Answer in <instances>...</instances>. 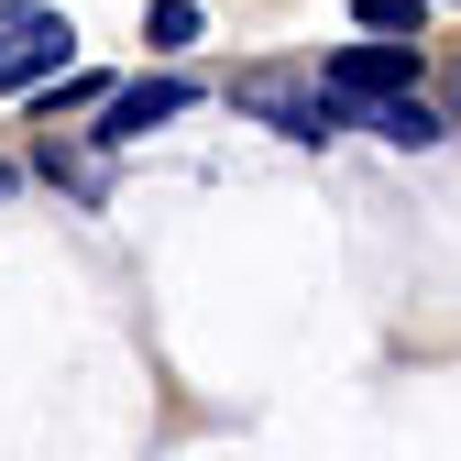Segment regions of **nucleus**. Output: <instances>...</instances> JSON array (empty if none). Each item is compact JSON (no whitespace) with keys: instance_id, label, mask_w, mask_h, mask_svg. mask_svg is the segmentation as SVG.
I'll return each instance as SVG.
<instances>
[{"instance_id":"nucleus-1","label":"nucleus","mask_w":461,"mask_h":461,"mask_svg":"<svg viewBox=\"0 0 461 461\" xmlns=\"http://www.w3.org/2000/svg\"><path fill=\"white\" fill-rule=\"evenodd\" d=\"M67 67H77V23L44 12V0H0V88H33Z\"/></svg>"},{"instance_id":"nucleus-2","label":"nucleus","mask_w":461,"mask_h":461,"mask_svg":"<svg viewBox=\"0 0 461 461\" xmlns=\"http://www.w3.org/2000/svg\"><path fill=\"white\" fill-rule=\"evenodd\" d=\"M330 110H340V122H363V99H395V88H418V44H352V55H330Z\"/></svg>"},{"instance_id":"nucleus-3","label":"nucleus","mask_w":461,"mask_h":461,"mask_svg":"<svg viewBox=\"0 0 461 461\" xmlns=\"http://www.w3.org/2000/svg\"><path fill=\"white\" fill-rule=\"evenodd\" d=\"M242 99L264 110L275 132H297V143H330V132H340V110H330L319 77H275V67H264V77H242Z\"/></svg>"},{"instance_id":"nucleus-4","label":"nucleus","mask_w":461,"mask_h":461,"mask_svg":"<svg viewBox=\"0 0 461 461\" xmlns=\"http://www.w3.org/2000/svg\"><path fill=\"white\" fill-rule=\"evenodd\" d=\"M187 77H143V88H122L110 99V122H99V143H143V132H165V122H187Z\"/></svg>"},{"instance_id":"nucleus-5","label":"nucleus","mask_w":461,"mask_h":461,"mask_svg":"<svg viewBox=\"0 0 461 461\" xmlns=\"http://www.w3.org/2000/svg\"><path fill=\"white\" fill-rule=\"evenodd\" d=\"M363 122H374L384 143H439V110H429L418 88H395V99H363Z\"/></svg>"},{"instance_id":"nucleus-6","label":"nucleus","mask_w":461,"mask_h":461,"mask_svg":"<svg viewBox=\"0 0 461 461\" xmlns=\"http://www.w3.org/2000/svg\"><path fill=\"white\" fill-rule=\"evenodd\" d=\"M352 23H363V33H395V44H407V33L429 23V0H352Z\"/></svg>"},{"instance_id":"nucleus-7","label":"nucleus","mask_w":461,"mask_h":461,"mask_svg":"<svg viewBox=\"0 0 461 461\" xmlns=\"http://www.w3.org/2000/svg\"><path fill=\"white\" fill-rule=\"evenodd\" d=\"M143 33H154V55L198 44V0H154V12H143Z\"/></svg>"},{"instance_id":"nucleus-8","label":"nucleus","mask_w":461,"mask_h":461,"mask_svg":"<svg viewBox=\"0 0 461 461\" xmlns=\"http://www.w3.org/2000/svg\"><path fill=\"white\" fill-rule=\"evenodd\" d=\"M0 198H12V165H0Z\"/></svg>"},{"instance_id":"nucleus-9","label":"nucleus","mask_w":461,"mask_h":461,"mask_svg":"<svg viewBox=\"0 0 461 461\" xmlns=\"http://www.w3.org/2000/svg\"><path fill=\"white\" fill-rule=\"evenodd\" d=\"M450 110H461V77H450Z\"/></svg>"}]
</instances>
